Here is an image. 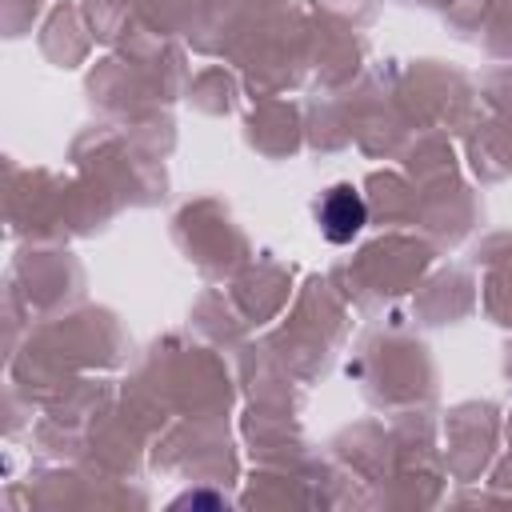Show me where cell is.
Returning a JSON list of instances; mask_svg holds the SVG:
<instances>
[{
  "label": "cell",
  "instance_id": "cell-1",
  "mask_svg": "<svg viewBox=\"0 0 512 512\" xmlns=\"http://www.w3.org/2000/svg\"><path fill=\"white\" fill-rule=\"evenodd\" d=\"M316 220H320V232H324L332 244H348V240L364 228L368 208H364V200H360V192H356L352 184H336V188H328V192L320 196Z\"/></svg>",
  "mask_w": 512,
  "mask_h": 512
}]
</instances>
